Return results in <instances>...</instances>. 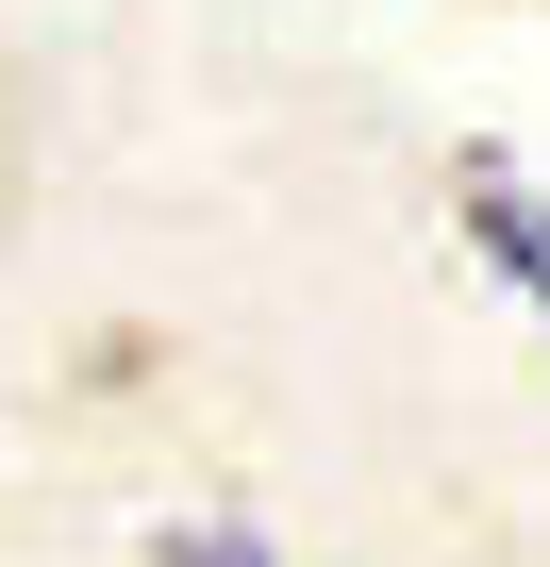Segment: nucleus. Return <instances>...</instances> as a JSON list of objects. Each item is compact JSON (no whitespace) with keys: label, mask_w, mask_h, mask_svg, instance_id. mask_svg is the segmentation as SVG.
<instances>
[{"label":"nucleus","mask_w":550,"mask_h":567,"mask_svg":"<svg viewBox=\"0 0 550 567\" xmlns=\"http://www.w3.org/2000/svg\"><path fill=\"white\" fill-rule=\"evenodd\" d=\"M484 250H500V284H533V301H550V217H517V200H484Z\"/></svg>","instance_id":"nucleus-1"},{"label":"nucleus","mask_w":550,"mask_h":567,"mask_svg":"<svg viewBox=\"0 0 550 567\" xmlns=\"http://www.w3.org/2000/svg\"><path fill=\"white\" fill-rule=\"evenodd\" d=\"M167 567H267L250 534H167Z\"/></svg>","instance_id":"nucleus-2"}]
</instances>
